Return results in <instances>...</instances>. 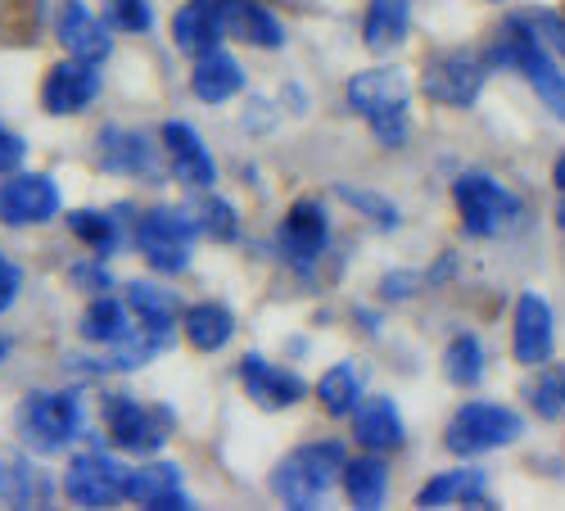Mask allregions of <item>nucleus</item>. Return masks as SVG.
I'll return each mask as SVG.
<instances>
[{"label":"nucleus","instance_id":"f257e3e1","mask_svg":"<svg viewBox=\"0 0 565 511\" xmlns=\"http://www.w3.org/2000/svg\"><path fill=\"white\" fill-rule=\"evenodd\" d=\"M349 109L358 118L371 123L375 141L398 150L407 141V105H412V77L403 68H366V73H353L349 77Z\"/></svg>","mask_w":565,"mask_h":511},{"label":"nucleus","instance_id":"f03ea898","mask_svg":"<svg viewBox=\"0 0 565 511\" xmlns=\"http://www.w3.org/2000/svg\"><path fill=\"white\" fill-rule=\"evenodd\" d=\"M344 444H303L271 471V493L286 507H321V498L344 480Z\"/></svg>","mask_w":565,"mask_h":511},{"label":"nucleus","instance_id":"7ed1b4c3","mask_svg":"<svg viewBox=\"0 0 565 511\" xmlns=\"http://www.w3.org/2000/svg\"><path fill=\"white\" fill-rule=\"evenodd\" d=\"M489 64H511V68H521L530 77V86L539 91V100L547 105L552 118L565 123V73L561 64L552 60V51L543 45V36L525 23V19H515L498 32V45H493V55Z\"/></svg>","mask_w":565,"mask_h":511},{"label":"nucleus","instance_id":"20e7f679","mask_svg":"<svg viewBox=\"0 0 565 511\" xmlns=\"http://www.w3.org/2000/svg\"><path fill=\"white\" fill-rule=\"evenodd\" d=\"M19 435L32 453H45V457H55L64 453L77 435H82V394L64 390H36L19 403Z\"/></svg>","mask_w":565,"mask_h":511},{"label":"nucleus","instance_id":"39448f33","mask_svg":"<svg viewBox=\"0 0 565 511\" xmlns=\"http://www.w3.org/2000/svg\"><path fill=\"white\" fill-rule=\"evenodd\" d=\"M452 204L461 213L466 236H502V231L521 217V200H515L502 181H493L489 172H461L452 181Z\"/></svg>","mask_w":565,"mask_h":511},{"label":"nucleus","instance_id":"423d86ee","mask_svg":"<svg viewBox=\"0 0 565 511\" xmlns=\"http://www.w3.org/2000/svg\"><path fill=\"white\" fill-rule=\"evenodd\" d=\"M521 435H525V422L511 407H502V403H466V407L452 412V422L444 430V444L457 457H480V453L515 444Z\"/></svg>","mask_w":565,"mask_h":511},{"label":"nucleus","instance_id":"0eeeda50","mask_svg":"<svg viewBox=\"0 0 565 511\" xmlns=\"http://www.w3.org/2000/svg\"><path fill=\"white\" fill-rule=\"evenodd\" d=\"M195 236H200V231H195L191 213H185V209H168V204L150 209L146 217L136 222V231H131L140 258H146L154 272H168V276L191 267V241Z\"/></svg>","mask_w":565,"mask_h":511},{"label":"nucleus","instance_id":"6e6552de","mask_svg":"<svg viewBox=\"0 0 565 511\" xmlns=\"http://www.w3.org/2000/svg\"><path fill=\"white\" fill-rule=\"evenodd\" d=\"M484 77H489V60L470 55V51H444V55H435L426 64V77H420V86H426V96L435 105L470 109V105L480 100Z\"/></svg>","mask_w":565,"mask_h":511},{"label":"nucleus","instance_id":"1a4fd4ad","mask_svg":"<svg viewBox=\"0 0 565 511\" xmlns=\"http://www.w3.org/2000/svg\"><path fill=\"white\" fill-rule=\"evenodd\" d=\"M60 213V181L51 172H10L0 181V222L41 226Z\"/></svg>","mask_w":565,"mask_h":511},{"label":"nucleus","instance_id":"9d476101","mask_svg":"<svg viewBox=\"0 0 565 511\" xmlns=\"http://www.w3.org/2000/svg\"><path fill=\"white\" fill-rule=\"evenodd\" d=\"M64 498L77 507H114L118 498H127V467L105 453H82L64 471Z\"/></svg>","mask_w":565,"mask_h":511},{"label":"nucleus","instance_id":"9b49d317","mask_svg":"<svg viewBox=\"0 0 565 511\" xmlns=\"http://www.w3.org/2000/svg\"><path fill=\"white\" fill-rule=\"evenodd\" d=\"M105 430H109V444L122 448V453H159V444L168 439L163 416H154L131 394H109L105 398Z\"/></svg>","mask_w":565,"mask_h":511},{"label":"nucleus","instance_id":"f8f14e48","mask_svg":"<svg viewBox=\"0 0 565 511\" xmlns=\"http://www.w3.org/2000/svg\"><path fill=\"white\" fill-rule=\"evenodd\" d=\"M96 96H100V73H96V64H90V60H60V64L45 68V82H41L45 114L73 118Z\"/></svg>","mask_w":565,"mask_h":511},{"label":"nucleus","instance_id":"ddd939ff","mask_svg":"<svg viewBox=\"0 0 565 511\" xmlns=\"http://www.w3.org/2000/svg\"><path fill=\"white\" fill-rule=\"evenodd\" d=\"M159 146L168 155V168L177 181H185L191 191H209V185L217 181V163L204 146V136L191 127V123H163L159 131Z\"/></svg>","mask_w":565,"mask_h":511},{"label":"nucleus","instance_id":"4468645a","mask_svg":"<svg viewBox=\"0 0 565 511\" xmlns=\"http://www.w3.org/2000/svg\"><path fill=\"white\" fill-rule=\"evenodd\" d=\"M556 317L547 308L543 295H521L515 299V321H511V349L521 366H543L552 358V340H556Z\"/></svg>","mask_w":565,"mask_h":511},{"label":"nucleus","instance_id":"2eb2a0df","mask_svg":"<svg viewBox=\"0 0 565 511\" xmlns=\"http://www.w3.org/2000/svg\"><path fill=\"white\" fill-rule=\"evenodd\" d=\"M241 385H245V394H249L263 412H286V407H295V403L308 394V385L295 376V371L276 366V362H267V358H258V353H245V358H241Z\"/></svg>","mask_w":565,"mask_h":511},{"label":"nucleus","instance_id":"dca6fc26","mask_svg":"<svg viewBox=\"0 0 565 511\" xmlns=\"http://www.w3.org/2000/svg\"><path fill=\"white\" fill-rule=\"evenodd\" d=\"M217 23L226 36L258 45V51H280V45H286V28H280V19L267 6H258V0H217Z\"/></svg>","mask_w":565,"mask_h":511},{"label":"nucleus","instance_id":"f3484780","mask_svg":"<svg viewBox=\"0 0 565 511\" xmlns=\"http://www.w3.org/2000/svg\"><path fill=\"white\" fill-rule=\"evenodd\" d=\"M96 159L105 172H118V177H150L154 172V141L146 131L105 127L96 136Z\"/></svg>","mask_w":565,"mask_h":511},{"label":"nucleus","instance_id":"a211bd4d","mask_svg":"<svg viewBox=\"0 0 565 511\" xmlns=\"http://www.w3.org/2000/svg\"><path fill=\"white\" fill-rule=\"evenodd\" d=\"M127 498L154 511H191L195 502L181 489V471L172 461H146V467L127 471Z\"/></svg>","mask_w":565,"mask_h":511},{"label":"nucleus","instance_id":"6ab92c4d","mask_svg":"<svg viewBox=\"0 0 565 511\" xmlns=\"http://www.w3.org/2000/svg\"><path fill=\"white\" fill-rule=\"evenodd\" d=\"M55 32H60L64 51H68L73 60H90V64H100V60L109 55V45H114L109 23H105L96 10H86L82 0H73V6H64V10H60Z\"/></svg>","mask_w":565,"mask_h":511},{"label":"nucleus","instance_id":"aec40b11","mask_svg":"<svg viewBox=\"0 0 565 511\" xmlns=\"http://www.w3.org/2000/svg\"><path fill=\"white\" fill-rule=\"evenodd\" d=\"M326 236H331V222H326V209L317 200L290 204L286 222H280V249L290 263H312L326 249Z\"/></svg>","mask_w":565,"mask_h":511},{"label":"nucleus","instance_id":"412c9836","mask_svg":"<svg viewBox=\"0 0 565 511\" xmlns=\"http://www.w3.org/2000/svg\"><path fill=\"white\" fill-rule=\"evenodd\" d=\"M191 91H195L204 105H226L231 96H241V91H245V68H241V60L226 55L222 45H213V51L195 55Z\"/></svg>","mask_w":565,"mask_h":511},{"label":"nucleus","instance_id":"4be33fe9","mask_svg":"<svg viewBox=\"0 0 565 511\" xmlns=\"http://www.w3.org/2000/svg\"><path fill=\"white\" fill-rule=\"evenodd\" d=\"M353 439L366 448V453H390L403 444V416H398V403L375 394L366 403L353 407Z\"/></svg>","mask_w":565,"mask_h":511},{"label":"nucleus","instance_id":"5701e85b","mask_svg":"<svg viewBox=\"0 0 565 511\" xmlns=\"http://www.w3.org/2000/svg\"><path fill=\"white\" fill-rule=\"evenodd\" d=\"M127 308L136 317V327L146 331L154 344H168V336L177 327V299H172V290L150 286V281H131L127 286Z\"/></svg>","mask_w":565,"mask_h":511},{"label":"nucleus","instance_id":"b1692460","mask_svg":"<svg viewBox=\"0 0 565 511\" xmlns=\"http://www.w3.org/2000/svg\"><path fill=\"white\" fill-rule=\"evenodd\" d=\"M416 502L420 507H484L489 502V476L476 467L444 471L416 493Z\"/></svg>","mask_w":565,"mask_h":511},{"label":"nucleus","instance_id":"393cba45","mask_svg":"<svg viewBox=\"0 0 565 511\" xmlns=\"http://www.w3.org/2000/svg\"><path fill=\"white\" fill-rule=\"evenodd\" d=\"M82 340L90 344H105V349H118L122 340H131L140 327H131V308L118 304L114 295H100V299H90L86 312H82Z\"/></svg>","mask_w":565,"mask_h":511},{"label":"nucleus","instance_id":"a878e982","mask_svg":"<svg viewBox=\"0 0 565 511\" xmlns=\"http://www.w3.org/2000/svg\"><path fill=\"white\" fill-rule=\"evenodd\" d=\"M412 28V0H371L362 19V41L366 51H398Z\"/></svg>","mask_w":565,"mask_h":511},{"label":"nucleus","instance_id":"bb28decb","mask_svg":"<svg viewBox=\"0 0 565 511\" xmlns=\"http://www.w3.org/2000/svg\"><path fill=\"white\" fill-rule=\"evenodd\" d=\"M344 498H349L358 511L385 507V498H390V467L381 461V453L349 457V467H344Z\"/></svg>","mask_w":565,"mask_h":511},{"label":"nucleus","instance_id":"cd10ccee","mask_svg":"<svg viewBox=\"0 0 565 511\" xmlns=\"http://www.w3.org/2000/svg\"><path fill=\"white\" fill-rule=\"evenodd\" d=\"M181 331H185V340H191V349L217 353L235 336V312L226 304H195V308L181 312Z\"/></svg>","mask_w":565,"mask_h":511},{"label":"nucleus","instance_id":"c85d7f7f","mask_svg":"<svg viewBox=\"0 0 565 511\" xmlns=\"http://www.w3.org/2000/svg\"><path fill=\"white\" fill-rule=\"evenodd\" d=\"M222 36H226V32H222L213 6H200V0H191L185 10L172 14V41H177V51H185V55H204V51H213Z\"/></svg>","mask_w":565,"mask_h":511},{"label":"nucleus","instance_id":"c756f323","mask_svg":"<svg viewBox=\"0 0 565 511\" xmlns=\"http://www.w3.org/2000/svg\"><path fill=\"white\" fill-rule=\"evenodd\" d=\"M131 209L122 204V209H114V213H100V209H77L73 217H68V226H73V236L82 241V245H90L96 249V258H109L118 245H122V236H127V217Z\"/></svg>","mask_w":565,"mask_h":511},{"label":"nucleus","instance_id":"7c9ffc66","mask_svg":"<svg viewBox=\"0 0 565 511\" xmlns=\"http://www.w3.org/2000/svg\"><path fill=\"white\" fill-rule=\"evenodd\" d=\"M484 366H489V358H484V344H480L476 336H457V340L444 349V376H448L452 385H461V390L480 385V381H484Z\"/></svg>","mask_w":565,"mask_h":511},{"label":"nucleus","instance_id":"2f4dec72","mask_svg":"<svg viewBox=\"0 0 565 511\" xmlns=\"http://www.w3.org/2000/svg\"><path fill=\"white\" fill-rule=\"evenodd\" d=\"M45 498H51V480L41 471H32L28 461L0 467V507H36Z\"/></svg>","mask_w":565,"mask_h":511},{"label":"nucleus","instance_id":"473e14b6","mask_svg":"<svg viewBox=\"0 0 565 511\" xmlns=\"http://www.w3.org/2000/svg\"><path fill=\"white\" fill-rule=\"evenodd\" d=\"M358 398H362V381H358V371H353L349 362L331 366V371H326V376L317 381V403L331 412V416H349V412L358 407Z\"/></svg>","mask_w":565,"mask_h":511},{"label":"nucleus","instance_id":"72a5a7b5","mask_svg":"<svg viewBox=\"0 0 565 511\" xmlns=\"http://www.w3.org/2000/svg\"><path fill=\"white\" fill-rule=\"evenodd\" d=\"M185 213H191L200 236H213V241H235V231H241V222H235V209L226 200H217V195H204L195 204H185Z\"/></svg>","mask_w":565,"mask_h":511},{"label":"nucleus","instance_id":"f704fd0d","mask_svg":"<svg viewBox=\"0 0 565 511\" xmlns=\"http://www.w3.org/2000/svg\"><path fill=\"white\" fill-rule=\"evenodd\" d=\"M530 403L543 422H561L565 416V366H552L530 385Z\"/></svg>","mask_w":565,"mask_h":511},{"label":"nucleus","instance_id":"c9c22d12","mask_svg":"<svg viewBox=\"0 0 565 511\" xmlns=\"http://www.w3.org/2000/svg\"><path fill=\"white\" fill-rule=\"evenodd\" d=\"M340 200H344V204H353L358 213H366L371 222H381L385 231H394V226H398V209H394L385 195L362 191V185H340Z\"/></svg>","mask_w":565,"mask_h":511},{"label":"nucleus","instance_id":"e433bc0d","mask_svg":"<svg viewBox=\"0 0 565 511\" xmlns=\"http://www.w3.org/2000/svg\"><path fill=\"white\" fill-rule=\"evenodd\" d=\"M105 19L118 32H150L154 10H150V0H105Z\"/></svg>","mask_w":565,"mask_h":511},{"label":"nucleus","instance_id":"4c0bfd02","mask_svg":"<svg viewBox=\"0 0 565 511\" xmlns=\"http://www.w3.org/2000/svg\"><path fill=\"white\" fill-rule=\"evenodd\" d=\"M19 295H23V267L10 254H0V312L14 308Z\"/></svg>","mask_w":565,"mask_h":511},{"label":"nucleus","instance_id":"58836bf2","mask_svg":"<svg viewBox=\"0 0 565 511\" xmlns=\"http://www.w3.org/2000/svg\"><path fill=\"white\" fill-rule=\"evenodd\" d=\"M23 159H28L23 136H19V131H10V127H0V177L19 172V168H23Z\"/></svg>","mask_w":565,"mask_h":511},{"label":"nucleus","instance_id":"ea45409f","mask_svg":"<svg viewBox=\"0 0 565 511\" xmlns=\"http://www.w3.org/2000/svg\"><path fill=\"white\" fill-rule=\"evenodd\" d=\"M68 281L82 286V290H109V272L96 267V263H73L68 267Z\"/></svg>","mask_w":565,"mask_h":511},{"label":"nucleus","instance_id":"a19ab883","mask_svg":"<svg viewBox=\"0 0 565 511\" xmlns=\"http://www.w3.org/2000/svg\"><path fill=\"white\" fill-rule=\"evenodd\" d=\"M552 181H556V191H565V150H561V159L552 168Z\"/></svg>","mask_w":565,"mask_h":511},{"label":"nucleus","instance_id":"79ce46f5","mask_svg":"<svg viewBox=\"0 0 565 511\" xmlns=\"http://www.w3.org/2000/svg\"><path fill=\"white\" fill-rule=\"evenodd\" d=\"M556 226L565 231V200H561V209H556Z\"/></svg>","mask_w":565,"mask_h":511},{"label":"nucleus","instance_id":"37998d69","mask_svg":"<svg viewBox=\"0 0 565 511\" xmlns=\"http://www.w3.org/2000/svg\"><path fill=\"white\" fill-rule=\"evenodd\" d=\"M200 6H213V10H217V0H200Z\"/></svg>","mask_w":565,"mask_h":511},{"label":"nucleus","instance_id":"c03bdc74","mask_svg":"<svg viewBox=\"0 0 565 511\" xmlns=\"http://www.w3.org/2000/svg\"><path fill=\"white\" fill-rule=\"evenodd\" d=\"M0 358H6V340H0Z\"/></svg>","mask_w":565,"mask_h":511},{"label":"nucleus","instance_id":"a18cd8bd","mask_svg":"<svg viewBox=\"0 0 565 511\" xmlns=\"http://www.w3.org/2000/svg\"><path fill=\"white\" fill-rule=\"evenodd\" d=\"M561 6H565V0H561Z\"/></svg>","mask_w":565,"mask_h":511}]
</instances>
